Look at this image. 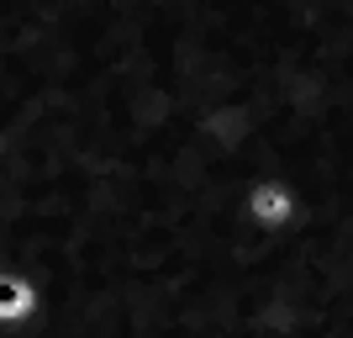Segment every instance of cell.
Segmentation results:
<instances>
[{
  "label": "cell",
  "instance_id": "1",
  "mask_svg": "<svg viewBox=\"0 0 353 338\" xmlns=\"http://www.w3.org/2000/svg\"><path fill=\"white\" fill-rule=\"evenodd\" d=\"M295 217H301V196H295L290 180L280 175H259L248 180V191H243V222H248L253 233H290Z\"/></svg>",
  "mask_w": 353,
  "mask_h": 338
},
{
  "label": "cell",
  "instance_id": "2",
  "mask_svg": "<svg viewBox=\"0 0 353 338\" xmlns=\"http://www.w3.org/2000/svg\"><path fill=\"white\" fill-rule=\"evenodd\" d=\"M37 317V285H32L21 270H0V328L16 333Z\"/></svg>",
  "mask_w": 353,
  "mask_h": 338
},
{
  "label": "cell",
  "instance_id": "3",
  "mask_svg": "<svg viewBox=\"0 0 353 338\" xmlns=\"http://www.w3.org/2000/svg\"><path fill=\"white\" fill-rule=\"evenodd\" d=\"M0 148H6V143H0Z\"/></svg>",
  "mask_w": 353,
  "mask_h": 338
}]
</instances>
